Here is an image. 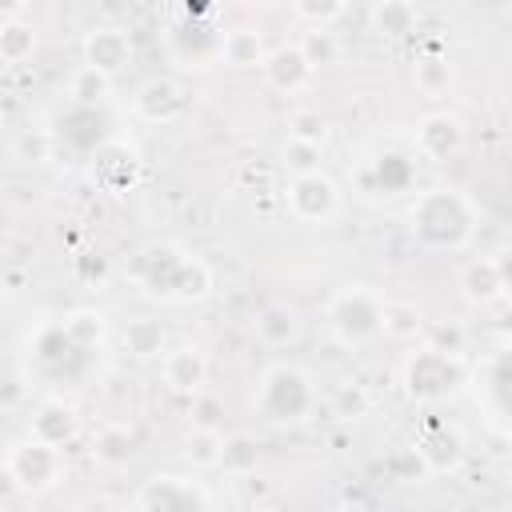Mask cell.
Returning a JSON list of instances; mask_svg holds the SVG:
<instances>
[{"mask_svg": "<svg viewBox=\"0 0 512 512\" xmlns=\"http://www.w3.org/2000/svg\"><path fill=\"white\" fill-rule=\"evenodd\" d=\"M252 404L268 424H300L316 412V384L296 364H272L264 368Z\"/></svg>", "mask_w": 512, "mask_h": 512, "instance_id": "3957f363", "label": "cell"}, {"mask_svg": "<svg viewBox=\"0 0 512 512\" xmlns=\"http://www.w3.org/2000/svg\"><path fill=\"white\" fill-rule=\"evenodd\" d=\"M28 0H0V20H16Z\"/></svg>", "mask_w": 512, "mask_h": 512, "instance_id": "e575fe53", "label": "cell"}, {"mask_svg": "<svg viewBox=\"0 0 512 512\" xmlns=\"http://www.w3.org/2000/svg\"><path fill=\"white\" fill-rule=\"evenodd\" d=\"M220 448H224V436L212 424L192 428V436H188V460H192V468H216L220 464Z\"/></svg>", "mask_w": 512, "mask_h": 512, "instance_id": "603a6c76", "label": "cell"}, {"mask_svg": "<svg viewBox=\"0 0 512 512\" xmlns=\"http://www.w3.org/2000/svg\"><path fill=\"white\" fill-rule=\"evenodd\" d=\"M448 84H452V68H448V60H440V56H424V60L416 64V88H420V92L440 96V92H448Z\"/></svg>", "mask_w": 512, "mask_h": 512, "instance_id": "83f0119b", "label": "cell"}, {"mask_svg": "<svg viewBox=\"0 0 512 512\" xmlns=\"http://www.w3.org/2000/svg\"><path fill=\"white\" fill-rule=\"evenodd\" d=\"M380 332H388V336H416V332H420V312H416L412 304H396V300H384Z\"/></svg>", "mask_w": 512, "mask_h": 512, "instance_id": "484cf974", "label": "cell"}, {"mask_svg": "<svg viewBox=\"0 0 512 512\" xmlns=\"http://www.w3.org/2000/svg\"><path fill=\"white\" fill-rule=\"evenodd\" d=\"M132 60V40L124 28H92L84 36V64H92L104 76H116Z\"/></svg>", "mask_w": 512, "mask_h": 512, "instance_id": "7c38bea8", "label": "cell"}, {"mask_svg": "<svg viewBox=\"0 0 512 512\" xmlns=\"http://www.w3.org/2000/svg\"><path fill=\"white\" fill-rule=\"evenodd\" d=\"M260 72H264V80H268V88H276V92H300L308 80H312V64L304 60V52H300V44H280V48H268V56H264V64H260Z\"/></svg>", "mask_w": 512, "mask_h": 512, "instance_id": "8fae6325", "label": "cell"}, {"mask_svg": "<svg viewBox=\"0 0 512 512\" xmlns=\"http://www.w3.org/2000/svg\"><path fill=\"white\" fill-rule=\"evenodd\" d=\"M96 456H100L104 464H124V460L132 456V436H128V428H104L100 440H96Z\"/></svg>", "mask_w": 512, "mask_h": 512, "instance_id": "1f68e13d", "label": "cell"}, {"mask_svg": "<svg viewBox=\"0 0 512 512\" xmlns=\"http://www.w3.org/2000/svg\"><path fill=\"white\" fill-rule=\"evenodd\" d=\"M412 448L420 452V460H424L428 472H452V468L464 460V440H460V432L448 428V424H432Z\"/></svg>", "mask_w": 512, "mask_h": 512, "instance_id": "9a60e30c", "label": "cell"}, {"mask_svg": "<svg viewBox=\"0 0 512 512\" xmlns=\"http://www.w3.org/2000/svg\"><path fill=\"white\" fill-rule=\"evenodd\" d=\"M408 224H412V236L424 248L456 252L476 232V208L460 188H428L412 200Z\"/></svg>", "mask_w": 512, "mask_h": 512, "instance_id": "7a4b0ae2", "label": "cell"}, {"mask_svg": "<svg viewBox=\"0 0 512 512\" xmlns=\"http://www.w3.org/2000/svg\"><path fill=\"white\" fill-rule=\"evenodd\" d=\"M124 348L132 352V356H140V360H148V356H160L164 352V328L156 324V320H148V316H136V320H128V328H124Z\"/></svg>", "mask_w": 512, "mask_h": 512, "instance_id": "44dd1931", "label": "cell"}, {"mask_svg": "<svg viewBox=\"0 0 512 512\" xmlns=\"http://www.w3.org/2000/svg\"><path fill=\"white\" fill-rule=\"evenodd\" d=\"M372 28L388 40H404L416 32V4L412 0H376L372 8Z\"/></svg>", "mask_w": 512, "mask_h": 512, "instance_id": "e0dca14e", "label": "cell"}, {"mask_svg": "<svg viewBox=\"0 0 512 512\" xmlns=\"http://www.w3.org/2000/svg\"><path fill=\"white\" fill-rule=\"evenodd\" d=\"M388 468H392V476L404 480V484H420V480L428 476V468H424V460H420L416 448H400V452L388 460Z\"/></svg>", "mask_w": 512, "mask_h": 512, "instance_id": "d6a6232c", "label": "cell"}, {"mask_svg": "<svg viewBox=\"0 0 512 512\" xmlns=\"http://www.w3.org/2000/svg\"><path fill=\"white\" fill-rule=\"evenodd\" d=\"M36 52V28L24 20H0V60L4 64H24Z\"/></svg>", "mask_w": 512, "mask_h": 512, "instance_id": "ffe728a7", "label": "cell"}, {"mask_svg": "<svg viewBox=\"0 0 512 512\" xmlns=\"http://www.w3.org/2000/svg\"><path fill=\"white\" fill-rule=\"evenodd\" d=\"M380 316H384V296L364 284H348L328 300V328L348 348L380 336Z\"/></svg>", "mask_w": 512, "mask_h": 512, "instance_id": "5b68a950", "label": "cell"}, {"mask_svg": "<svg viewBox=\"0 0 512 512\" xmlns=\"http://www.w3.org/2000/svg\"><path fill=\"white\" fill-rule=\"evenodd\" d=\"M4 468L12 472V480H16L20 492H44V488H52L60 480L64 456H60L56 444H48V440H40V436L28 432L20 444H12Z\"/></svg>", "mask_w": 512, "mask_h": 512, "instance_id": "8992f818", "label": "cell"}, {"mask_svg": "<svg viewBox=\"0 0 512 512\" xmlns=\"http://www.w3.org/2000/svg\"><path fill=\"white\" fill-rule=\"evenodd\" d=\"M32 436H40V440L64 448V444L76 436V412H72V404H64V400H44V404L36 408V416H32Z\"/></svg>", "mask_w": 512, "mask_h": 512, "instance_id": "2e32d148", "label": "cell"}, {"mask_svg": "<svg viewBox=\"0 0 512 512\" xmlns=\"http://www.w3.org/2000/svg\"><path fill=\"white\" fill-rule=\"evenodd\" d=\"M256 336H260L264 344H272V348H284V344H292V340L300 336V320H296L292 308L272 304V308L260 312V320H256Z\"/></svg>", "mask_w": 512, "mask_h": 512, "instance_id": "d6986e66", "label": "cell"}, {"mask_svg": "<svg viewBox=\"0 0 512 512\" xmlns=\"http://www.w3.org/2000/svg\"><path fill=\"white\" fill-rule=\"evenodd\" d=\"M20 156H36V160H44V136H36V144H32V136H24V140H20Z\"/></svg>", "mask_w": 512, "mask_h": 512, "instance_id": "836d02e7", "label": "cell"}, {"mask_svg": "<svg viewBox=\"0 0 512 512\" xmlns=\"http://www.w3.org/2000/svg\"><path fill=\"white\" fill-rule=\"evenodd\" d=\"M0 304H4V280H0Z\"/></svg>", "mask_w": 512, "mask_h": 512, "instance_id": "d590c367", "label": "cell"}, {"mask_svg": "<svg viewBox=\"0 0 512 512\" xmlns=\"http://www.w3.org/2000/svg\"><path fill=\"white\" fill-rule=\"evenodd\" d=\"M216 468L236 472V476L252 472V468H256V440H252V436H244V432L224 436V448H220V464H216Z\"/></svg>", "mask_w": 512, "mask_h": 512, "instance_id": "cb8c5ba5", "label": "cell"}, {"mask_svg": "<svg viewBox=\"0 0 512 512\" xmlns=\"http://www.w3.org/2000/svg\"><path fill=\"white\" fill-rule=\"evenodd\" d=\"M216 496L192 480V476H176V472H160L152 480L140 484V492L132 496V508L144 512H196V508H212Z\"/></svg>", "mask_w": 512, "mask_h": 512, "instance_id": "52a82bcc", "label": "cell"}, {"mask_svg": "<svg viewBox=\"0 0 512 512\" xmlns=\"http://www.w3.org/2000/svg\"><path fill=\"white\" fill-rule=\"evenodd\" d=\"M464 376H468V368H464L456 348H432L428 344L404 360V388L412 400H424V404L452 396L464 384Z\"/></svg>", "mask_w": 512, "mask_h": 512, "instance_id": "277c9868", "label": "cell"}, {"mask_svg": "<svg viewBox=\"0 0 512 512\" xmlns=\"http://www.w3.org/2000/svg\"><path fill=\"white\" fill-rule=\"evenodd\" d=\"M108 92H112V76L96 72L92 64H80V68L72 72V80H68V96H72L80 108H88V104H100Z\"/></svg>", "mask_w": 512, "mask_h": 512, "instance_id": "7402d4cb", "label": "cell"}, {"mask_svg": "<svg viewBox=\"0 0 512 512\" xmlns=\"http://www.w3.org/2000/svg\"><path fill=\"white\" fill-rule=\"evenodd\" d=\"M160 376L172 392H200L208 380V360L196 344H180V348H164L160 352Z\"/></svg>", "mask_w": 512, "mask_h": 512, "instance_id": "30bf717a", "label": "cell"}, {"mask_svg": "<svg viewBox=\"0 0 512 512\" xmlns=\"http://www.w3.org/2000/svg\"><path fill=\"white\" fill-rule=\"evenodd\" d=\"M284 200H288V212L300 224H324V220H332L340 212V188L320 168L316 172H304V176H292Z\"/></svg>", "mask_w": 512, "mask_h": 512, "instance_id": "ba28073f", "label": "cell"}, {"mask_svg": "<svg viewBox=\"0 0 512 512\" xmlns=\"http://www.w3.org/2000/svg\"><path fill=\"white\" fill-rule=\"evenodd\" d=\"M288 136H292V140H308V144H324L328 120H324L316 108H296V112L288 116Z\"/></svg>", "mask_w": 512, "mask_h": 512, "instance_id": "f1b7e54d", "label": "cell"}, {"mask_svg": "<svg viewBox=\"0 0 512 512\" xmlns=\"http://www.w3.org/2000/svg\"><path fill=\"white\" fill-rule=\"evenodd\" d=\"M300 52H304V60H308L312 68H320V64H332V60L340 56V44H336V36H332L328 28H312V32H304Z\"/></svg>", "mask_w": 512, "mask_h": 512, "instance_id": "4316f807", "label": "cell"}, {"mask_svg": "<svg viewBox=\"0 0 512 512\" xmlns=\"http://www.w3.org/2000/svg\"><path fill=\"white\" fill-rule=\"evenodd\" d=\"M284 168L292 172V176H304V172H316L320 168V144H308V140H292L288 136V144H284Z\"/></svg>", "mask_w": 512, "mask_h": 512, "instance_id": "f546056e", "label": "cell"}, {"mask_svg": "<svg viewBox=\"0 0 512 512\" xmlns=\"http://www.w3.org/2000/svg\"><path fill=\"white\" fill-rule=\"evenodd\" d=\"M416 148H420V156H428V160H436V164L448 160V156H456V152L464 148V128H460V120L448 116V112L424 116L420 128H416Z\"/></svg>", "mask_w": 512, "mask_h": 512, "instance_id": "4fadbf2b", "label": "cell"}, {"mask_svg": "<svg viewBox=\"0 0 512 512\" xmlns=\"http://www.w3.org/2000/svg\"><path fill=\"white\" fill-rule=\"evenodd\" d=\"M132 276L148 296L172 300V304H196L212 292V268L204 260L180 252L176 244L144 248L132 264Z\"/></svg>", "mask_w": 512, "mask_h": 512, "instance_id": "6da1fadb", "label": "cell"}, {"mask_svg": "<svg viewBox=\"0 0 512 512\" xmlns=\"http://www.w3.org/2000/svg\"><path fill=\"white\" fill-rule=\"evenodd\" d=\"M132 108H136V116H144L148 124H168V120H176V116L188 108V92H184L176 80L156 76V80H148V84L136 88Z\"/></svg>", "mask_w": 512, "mask_h": 512, "instance_id": "9c48e42d", "label": "cell"}, {"mask_svg": "<svg viewBox=\"0 0 512 512\" xmlns=\"http://www.w3.org/2000/svg\"><path fill=\"white\" fill-rule=\"evenodd\" d=\"M220 56H224V64H232V68H260L264 56H268V48H264L260 32L236 28V32H228V36L220 40Z\"/></svg>", "mask_w": 512, "mask_h": 512, "instance_id": "ac0fdd59", "label": "cell"}, {"mask_svg": "<svg viewBox=\"0 0 512 512\" xmlns=\"http://www.w3.org/2000/svg\"><path fill=\"white\" fill-rule=\"evenodd\" d=\"M292 12H296L308 28H328V24L344 12V0H292Z\"/></svg>", "mask_w": 512, "mask_h": 512, "instance_id": "4dcf8cb0", "label": "cell"}, {"mask_svg": "<svg viewBox=\"0 0 512 512\" xmlns=\"http://www.w3.org/2000/svg\"><path fill=\"white\" fill-rule=\"evenodd\" d=\"M64 332H68V340L76 344V348H92V344H100V336H104V316L100 312H72L68 320H64Z\"/></svg>", "mask_w": 512, "mask_h": 512, "instance_id": "d4e9b609", "label": "cell"}, {"mask_svg": "<svg viewBox=\"0 0 512 512\" xmlns=\"http://www.w3.org/2000/svg\"><path fill=\"white\" fill-rule=\"evenodd\" d=\"M460 288H464V300H468V304H476V308H484V304L500 300V296H504V288H508L504 264H500V260H492V256L472 260V264L460 272Z\"/></svg>", "mask_w": 512, "mask_h": 512, "instance_id": "5bb4252c", "label": "cell"}]
</instances>
